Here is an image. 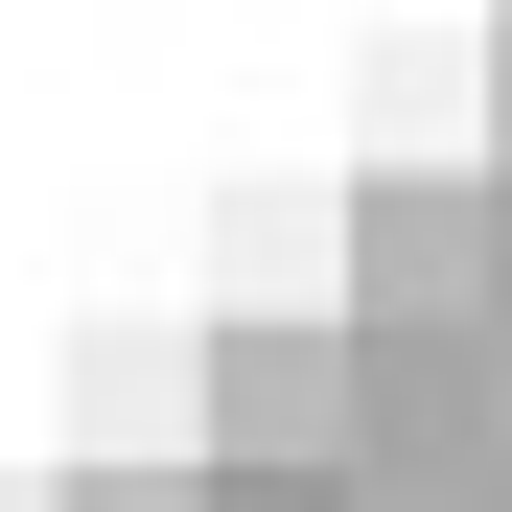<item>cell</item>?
Returning a JSON list of instances; mask_svg holds the SVG:
<instances>
[{
    "label": "cell",
    "instance_id": "6",
    "mask_svg": "<svg viewBox=\"0 0 512 512\" xmlns=\"http://www.w3.org/2000/svg\"><path fill=\"white\" fill-rule=\"evenodd\" d=\"M47 512H187V443H94V466H70Z\"/></svg>",
    "mask_w": 512,
    "mask_h": 512
},
{
    "label": "cell",
    "instance_id": "4",
    "mask_svg": "<svg viewBox=\"0 0 512 512\" xmlns=\"http://www.w3.org/2000/svg\"><path fill=\"white\" fill-rule=\"evenodd\" d=\"M70 419H94V443H187V350H163V326H94V350H70Z\"/></svg>",
    "mask_w": 512,
    "mask_h": 512
},
{
    "label": "cell",
    "instance_id": "1",
    "mask_svg": "<svg viewBox=\"0 0 512 512\" xmlns=\"http://www.w3.org/2000/svg\"><path fill=\"white\" fill-rule=\"evenodd\" d=\"M489 303H512V187L466 140H396L326 210V326H489Z\"/></svg>",
    "mask_w": 512,
    "mask_h": 512
},
{
    "label": "cell",
    "instance_id": "2",
    "mask_svg": "<svg viewBox=\"0 0 512 512\" xmlns=\"http://www.w3.org/2000/svg\"><path fill=\"white\" fill-rule=\"evenodd\" d=\"M187 443H350V326L326 303H210L187 326Z\"/></svg>",
    "mask_w": 512,
    "mask_h": 512
},
{
    "label": "cell",
    "instance_id": "5",
    "mask_svg": "<svg viewBox=\"0 0 512 512\" xmlns=\"http://www.w3.org/2000/svg\"><path fill=\"white\" fill-rule=\"evenodd\" d=\"M187 512H350V443H187Z\"/></svg>",
    "mask_w": 512,
    "mask_h": 512
},
{
    "label": "cell",
    "instance_id": "3",
    "mask_svg": "<svg viewBox=\"0 0 512 512\" xmlns=\"http://www.w3.org/2000/svg\"><path fill=\"white\" fill-rule=\"evenodd\" d=\"M210 303H326V187H233V233H210Z\"/></svg>",
    "mask_w": 512,
    "mask_h": 512
}]
</instances>
